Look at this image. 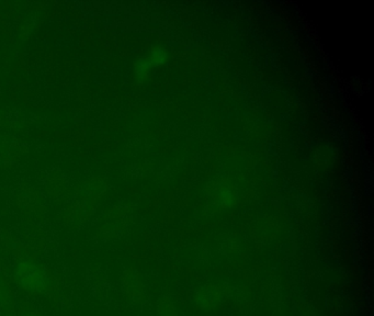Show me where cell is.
I'll return each instance as SVG.
<instances>
[{
	"mask_svg": "<svg viewBox=\"0 0 374 316\" xmlns=\"http://www.w3.org/2000/svg\"><path fill=\"white\" fill-rule=\"evenodd\" d=\"M3 315V311H1V310H0V316Z\"/></svg>",
	"mask_w": 374,
	"mask_h": 316,
	"instance_id": "obj_7",
	"label": "cell"
},
{
	"mask_svg": "<svg viewBox=\"0 0 374 316\" xmlns=\"http://www.w3.org/2000/svg\"><path fill=\"white\" fill-rule=\"evenodd\" d=\"M14 307V295L7 279L0 274V310L8 311Z\"/></svg>",
	"mask_w": 374,
	"mask_h": 316,
	"instance_id": "obj_4",
	"label": "cell"
},
{
	"mask_svg": "<svg viewBox=\"0 0 374 316\" xmlns=\"http://www.w3.org/2000/svg\"><path fill=\"white\" fill-rule=\"evenodd\" d=\"M220 300V290L216 287H212V285H206V288L201 289V291L198 293V305H200L201 309L206 310V311L214 309Z\"/></svg>",
	"mask_w": 374,
	"mask_h": 316,
	"instance_id": "obj_3",
	"label": "cell"
},
{
	"mask_svg": "<svg viewBox=\"0 0 374 316\" xmlns=\"http://www.w3.org/2000/svg\"><path fill=\"white\" fill-rule=\"evenodd\" d=\"M17 316H48L43 312L36 311V310L32 309V307H24L20 310L19 313Z\"/></svg>",
	"mask_w": 374,
	"mask_h": 316,
	"instance_id": "obj_6",
	"label": "cell"
},
{
	"mask_svg": "<svg viewBox=\"0 0 374 316\" xmlns=\"http://www.w3.org/2000/svg\"><path fill=\"white\" fill-rule=\"evenodd\" d=\"M12 276L20 288L29 295H46L57 289L54 275L34 260H19L14 265Z\"/></svg>",
	"mask_w": 374,
	"mask_h": 316,
	"instance_id": "obj_1",
	"label": "cell"
},
{
	"mask_svg": "<svg viewBox=\"0 0 374 316\" xmlns=\"http://www.w3.org/2000/svg\"><path fill=\"white\" fill-rule=\"evenodd\" d=\"M122 289L131 302L141 303L145 297L144 283L136 269L128 268L121 277Z\"/></svg>",
	"mask_w": 374,
	"mask_h": 316,
	"instance_id": "obj_2",
	"label": "cell"
},
{
	"mask_svg": "<svg viewBox=\"0 0 374 316\" xmlns=\"http://www.w3.org/2000/svg\"><path fill=\"white\" fill-rule=\"evenodd\" d=\"M157 314L158 316H178L175 303L168 297H163L159 299Z\"/></svg>",
	"mask_w": 374,
	"mask_h": 316,
	"instance_id": "obj_5",
	"label": "cell"
}]
</instances>
